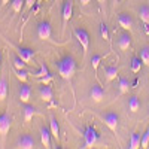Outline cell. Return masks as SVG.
I'll return each mask as SVG.
<instances>
[{"mask_svg": "<svg viewBox=\"0 0 149 149\" xmlns=\"http://www.w3.org/2000/svg\"><path fill=\"white\" fill-rule=\"evenodd\" d=\"M55 66H57L58 74L66 81H70L73 78V74L76 73V69H78L76 61H74V58L72 55H63L55 63Z\"/></svg>", "mask_w": 149, "mask_h": 149, "instance_id": "cell-1", "label": "cell"}, {"mask_svg": "<svg viewBox=\"0 0 149 149\" xmlns=\"http://www.w3.org/2000/svg\"><path fill=\"white\" fill-rule=\"evenodd\" d=\"M98 142V133L93 125L85 127L84 130V148H93L95 143Z\"/></svg>", "mask_w": 149, "mask_h": 149, "instance_id": "cell-2", "label": "cell"}, {"mask_svg": "<svg viewBox=\"0 0 149 149\" xmlns=\"http://www.w3.org/2000/svg\"><path fill=\"white\" fill-rule=\"evenodd\" d=\"M37 37H39L40 40H49V42H52V27H51V24H49L48 21H40L39 24H37Z\"/></svg>", "mask_w": 149, "mask_h": 149, "instance_id": "cell-3", "label": "cell"}, {"mask_svg": "<svg viewBox=\"0 0 149 149\" xmlns=\"http://www.w3.org/2000/svg\"><path fill=\"white\" fill-rule=\"evenodd\" d=\"M73 33H74L76 40L79 42V45L82 46L84 54H86V51H88V48H90V34H88V31H86L85 29H74Z\"/></svg>", "mask_w": 149, "mask_h": 149, "instance_id": "cell-4", "label": "cell"}, {"mask_svg": "<svg viewBox=\"0 0 149 149\" xmlns=\"http://www.w3.org/2000/svg\"><path fill=\"white\" fill-rule=\"evenodd\" d=\"M102 119L106 125L109 127L110 131L116 133L118 131V124H119V116L115 113V112H106V113L102 115Z\"/></svg>", "mask_w": 149, "mask_h": 149, "instance_id": "cell-5", "label": "cell"}, {"mask_svg": "<svg viewBox=\"0 0 149 149\" xmlns=\"http://www.w3.org/2000/svg\"><path fill=\"white\" fill-rule=\"evenodd\" d=\"M12 127V116L9 113H3V115H0V139L5 140L6 137V134L9 133Z\"/></svg>", "mask_w": 149, "mask_h": 149, "instance_id": "cell-6", "label": "cell"}, {"mask_svg": "<svg viewBox=\"0 0 149 149\" xmlns=\"http://www.w3.org/2000/svg\"><path fill=\"white\" fill-rule=\"evenodd\" d=\"M15 146L19 148V149H33L36 146V142H34V139L31 137V136L21 134L19 137L17 139V142H15Z\"/></svg>", "mask_w": 149, "mask_h": 149, "instance_id": "cell-7", "label": "cell"}, {"mask_svg": "<svg viewBox=\"0 0 149 149\" xmlns=\"http://www.w3.org/2000/svg\"><path fill=\"white\" fill-rule=\"evenodd\" d=\"M15 52L17 55L24 60L27 64H31V61L34 60V51L30 48H22V46H15Z\"/></svg>", "mask_w": 149, "mask_h": 149, "instance_id": "cell-8", "label": "cell"}, {"mask_svg": "<svg viewBox=\"0 0 149 149\" xmlns=\"http://www.w3.org/2000/svg\"><path fill=\"white\" fill-rule=\"evenodd\" d=\"M118 24L119 27L124 29V30H131L133 29V18L130 14H127V12H122V14L118 15Z\"/></svg>", "mask_w": 149, "mask_h": 149, "instance_id": "cell-9", "label": "cell"}, {"mask_svg": "<svg viewBox=\"0 0 149 149\" xmlns=\"http://www.w3.org/2000/svg\"><path fill=\"white\" fill-rule=\"evenodd\" d=\"M131 46V34L130 33H121L118 37V48L121 51H127V49Z\"/></svg>", "mask_w": 149, "mask_h": 149, "instance_id": "cell-10", "label": "cell"}, {"mask_svg": "<svg viewBox=\"0 0 149 149\" xmlns=\"http://www.w3.org/2000/svg\"><path fill=\"white\" fill-rule=\"evenodd\" d=\"M61 15H63V21L64 24H67L73 15V2L72 0H66L64 5H63V9H61Z\"/></svg>", "mask_w": 149, "mask_h": 149, "instance_id": "cell-11", "label": "cell"}, {"mask_svg": "<svg viewBox=\"0 0 149 149\" xmlns=\"http://www.w3.org/2000/svg\"><path fill=\"white\" fill-rule=\"evenodd\" d=\"M39 95H40L42 100L46 102V103L54 100V91H52V88L49 85H42L40 86V88H39Z\"/></svg>", "mask_w": 149, "mask_h": 149, "instance_id": "cell-12", "label": "cell"}, {"mask_svg": "<svg viewBox=\"0 0 149 149\" xmlns=\"http://www.w3.org/2000/svg\"><path fill=\"white\" fill-rule=\"evenodd\" d=\"M90 97L93 98L94 102H102L103 97H104V90L98 84H94L91 86V90H90Z\"/></svg>", "mask_w": 149, "mask_h": 149, "instance_id": "cell-13", "label": "cell"}, {"mask_svg": "<svg viewBox=\"0 0 149 149\" xmlns=\"http://www.w3.org/2000/svg\"><path fill=\"white\" fill-rule=\"evenodd\" d=\"M49 130H51L52 137L55 139V142H60V125H58V121L55 119L54 115L49 116Z\"/></svg>", "mask_w": 149, "mask_h": 149, "instance_id": "cell-14", "label": "cell"}, {"mask_svg": "<svg viewBox=\"0 0 149 149\" xmlns=\"http://www.w3.org/2000/svg\"><path fill=\"white\" fill-rule=\"evenodd\" d=\"M22 112H24V121L29 122L33 119V116H36L39 112H37V109L33 106V104H29V103H24L22 106Z\"/></svg>", "mask_w": 149, "mask_h": 149, "instance_id": "cell-15", "label": "cell"}, {"mask_svg": "<svg viewBox=\"0 0 149 149\" xmlns=\"http://www.w3.org/2000/svg\"><path fill=\"white\" fill-rule=\"evenodd\" d=\"M30 97H31V88L26 82H22L21 84V88H19V100L22 103H29Z\"/></svg>", "mask_w": 149, "mask_h": 149, "instance_id": "cell-16", "label": "cell"}, {"mask_svg": "<svg viewBox=\"0 0 149 149\" xmlns=\"http://www.w3.org/2000/svg\"><path fill=\"white\" fill-rule=\"evenodd\" d=\"M103 72H104V78L107 82L116 79L118 73H119V69L118 67H113V66H103Z\"/></svg>", "mask_w": 149, "mask_h": 149, "instance_id": "cell-17", "label": "cell"}, {"mask_svg": "<svg viewBox=\"0 0 149 149\" xmlns=\"http://www.w3.org/2000/svg\"><path fill=\"white\" fill-rule=\"evenodd\" d=\"M51 130L49 128H46V127H42L40 128V140H42V145L45 146V148H52L51 146Z\"/></svg>", "mask_w": 149, "mask_h": 149, "instance_id": "cell-18", "label": "cell"}, {"mask_svg": "<svg viewBox=\"0 0 149 149\" xmlns=\"http://www.w3.org/2000/svg\"><path fill=\"white\" fill-rule=\"evenodd\" d=\"M140 139H142V136H140V134L133 133V134H131V137H130L128 148H130V149H139V148H142V145H140Z\"/></svg>", "mask_w": 149, "mask_h": 149, "instance_id": "cell-19", "label": "cell"}, {"mask_svg": "<svg viewBox=\"0 0 149 149\" xmlns=\"http://www.w3.org/2000/svg\"><path fill=\"white\" fill-rule=\"evenodd\" d=\"M139 17H140V19L145 26H149V6L148 5H143L139 9Z\"/></svg>", "mask_w": 149, "mask_h": 149, "instance_id": "cell-20", "label": "cell"}, {"mask_svg": "<svg viewBox=\"0 0 149 149\" xmlns=\"http://www.w3.org/2000/svg\"><path fill=\"white\" fill-rule=\"evenodd\" d=\"M128 109H130V112H137L140 109V100L137 95H131L128 98Z\"/></svg>", "mask_w": 149, "mask_h": 149, "instance_id": "cell-21", "label": "cell"}, {"mask_svg": "<svg viewBox=\"0 0 149 149\" xmlns=\"http://www.w3.org/2000/svg\"><path fill=\"white\" fill-rule=\"evenodd\" d=\"M130 81L128 79H125V78H119L118 79V88H119V93L121 94H125V93H128V90H130Z\"/></svg>", "mask_w": 149, "mask_h": 149, "instance_id": "cell-22", "label": "cell"}, {"mask_svg": "<svg viewBox=\"0 0 149 149\" xmlns=\"http://www.w3.org/2000/svg\"><path fill=\"white\" fill-rule=\"evenodd\" d=\"M8 95V81L2 76L0 78V102H3Z\"/></svg>", "mask_w": 149, "mask_h": 149, "instance_id": "cell-23", "label": "cell"}, {"mask_svg": "<svg viewBox=\"0 0 149 149\" xmlns=\"http://www.w3.org/2000/svg\"><path fill=\"white\" fill-rule=\"evenodd\" d=\"M142 66H143V63H142V60H140V57H133L131 58V72L133 73H139L140 72V69H142Z\"/></svg>", "mask_w": 149, "mask_h": 149, "instance_id": "cell-24", "label": "cell"}, {"mask_svg": "<svg viewBox=\"0 0 149 149\" xmlns=\"http://www.w3.org/2000/svg\"><path fill=\"white\" fill-rule=\"evenodd\" d=\"M104 57H106V55H102V54H95V55L91 57V66H93L94 72L98 70V66H100V63L104 60Z\"/></svg>", "mask_w": 149, "mask_h": 149, "instance_id": "cell-25", "label": "cell"}, {"mask_svg": "<svg viewBox=\"0 0 149 149\" xmlns=\"http://www.w3.org/2000/svg\"><path fill=\"white\" fill-rule=\"evenodd\" d=\"M140 60L145 66H149V46L148 45H145L140 49Z\"/></svg>", "mask_w": 149, "mask_h": 149, "instance_id": "cell-26", "label": "cell"}, {"mask_svg": "<svg viewBox=\"0 0 149 149\" xmlns=\"http://www.w3.org/2000/svg\"><path fill=\"white\" fill-rule=\"evenodd\" d=\"M24 2L26 0H10V8L14 12H22V8H24Z\"/></svg>", "mask_w": 149, "mask_h": 149, "instance_id": "cell-27", "label": "cell"}, {"mask_svg": "<svg viewBox=\"0 0 149 149\" xmlns=\"http://www.w3.org/2000/svg\"><path fill=\"white\" fill-rule=\"evenodd\" d=\"M14 73L17 74V78H18L21 82H27L29 73L26 72V69H15V67H14Z\"/></svg>", "mask_w": 149, "mask_h": 149, "instance_id": "cell-28", "label": "cell"}, {"mask_svg": "<svg viewBox=\"0 0 149 149\" xmlns=\"http://www.w3.org/2000/svg\"><path fill=\"white\" fill-rule=\"evenodd\" d=\"M140 145H142V148L143 149H146V148H149V127L146 128V131L142 134V139H140Z\"/></svg>", "mask_w": 149, "mask_h": 149, "instance_id": "cell-29", "label": "cell"}, {"mask_svg": "<svg viewBox=\"0 0 149 149\" xmlns=\"http://www.w3.org/2000/svg\"><path fill=\"white\" fill-rule=\"evenodd\" d=\"M100 36H102V39H104V40H109V29H107V26L104 22H102L100 24Z\"/></svg>", "mask_w": 149, "mask_h": 149, "instance_id": "cell-30", "label": "cell"}, {"mask_svg": "<svg viewBox=\"0 0 149 149\" xmlns=\"http://www.w3.org/2000/svg\"><path fill=\"white\" fill-rule=\"evenodd\" d=\"M26 66H27V63L24 60H21L18 55L14 57V67L15 69H26Z\"/></svg>", "mask_w": 149, "mask_h": 149, "instance_id": "cell-31", "label": "cell"}, {"mask_svg": "<svg viewBox=\"0 0 149 149\" xmlns=\"http://www.w3.org/2000/svg\"><path fill=\"white\" fill-rule=\"evenodd\" d=\"M48 73H49L48 67H46L45 64H42V66H40V70H37V72H34L33 74H34V76H36L37 79H39V78H43V76H46Z\"/></svg>", "mask_w": 149, "mask_h": 149, "instance_id": "cell-32", "label": "cell"}, {"mask_svg": "<svg viewBox=\"0 0 149 149\" xmlns=\"http://www.w3.org/2000/svg\"><path fill=\"white\" fill-rule=\"evenodd\" d=\"M54 79V74H51V73H48L46 76H43V78H39V82L42 84V85H48L49 82H51Z\"/></svg>", "mask_w": 149, "mask_h": 149, "instance_id": "cell-33", "label": "cell"}, {"mask_svg": "<svg viewBox=\"0 0 149 149\" xmlns=\"http://www.w3.org/2000/svg\"><path fill=\"white\" fill-rule=\"evenodd\" d=\"M37 3V0H26L24 2V8H22V12H26V10H29V9H31L34 5Z\"/></svg>", "mask_w": 149, "mask_h": 149, "instance_id": "cell-34", "label": "cell"}, {"mask_svg": "<svg viewBox=\"0 0 149 149\" xmlns=\"http://www.w3.org/2000/svg\"><path fill=\"white\" fill-rule=\"evenodd\" d=\"M0 2H2V3H0V6L3 8V6H6V5H8V3L10 2V0H0Z\"/></svg>", "mask_w": 149, "mask_h": 149, "instance_id": "cell-35", "label": "cell"}, {"mask_svg": "<svg viewBox=\"0 0 149 149\" xmlns=\"http://www.w3.org/2000/svg\"><path fill=\"white\" fill-rule=\"evenodd\" d=\"M90 2H91V0H81V5H82V6H86Z\"/></svg>", "mask_w": 149, "mask_h": 149, "instance_id": "cell-36", "label": "cell"}, {"mask_svg": "<svg viewBox=\"0 0 149 149\" xmlns=\"http://www.w3.org/2000/svg\"><path fill=\"white\" fill-rule=\"evenodd\" d=\"M97 2H98V3H100V5H102V6H103V5H104V3H106V0H97Z\"/></svg>", "mask_w": 149, "mask_h": 149, "instance_id": "cell-37", "label": "cell"}, {"mask_svg": "<svg viewBox=\"0 0 149 149\" xmlns=\"http://www.w3.org/2000/svg\"><path fill=\"white\" fill-rule=\"evenodd\" d=\"M42 2H46V0H37V5H40Z\"/></svg>", "mask_w": 149, "mask_h": 149, "instance_id": "cell-38", "label": "cell"}, {"mask_svg": "<svg viewBox=\"0 0 149 149\" xmlns=\"http://www.w3.org/2000/svg\"><path fill=\"white\" fill-rule=\"evenodd\" d=\"M0 63H2V52H0Z\"/></svg>", "mask_w": 149, "mask_h": 149, "instance_id": "cell-39", "label": "cell"}, {"mask_svg": "<svg viewBox=\"0 0 149 149\" xmlns=\"http://www.w3.org/2000/svg\"><path fill=\"white\" fill-rule=\"evenodd\" d=\"M58 2H60V0H55V3H58Z\"/></svg>", "mask_w": 149, "mask_h": 149, "instance_id": "cell-40", "label": "cell"}, {"mask_svg": "<svg viewBox=\"0 0 149 149\" xmlns=\"http://www.w3.org/2000/svg\"><path fill=\"white\" fill-rule=\"evenodd\" d=\"M115 2H116V0H115Z\"/></svg>", "mask_w": 149, "mask_h": 149, "instance_id": "cell-41", "label": "cell"}]
</instances>
